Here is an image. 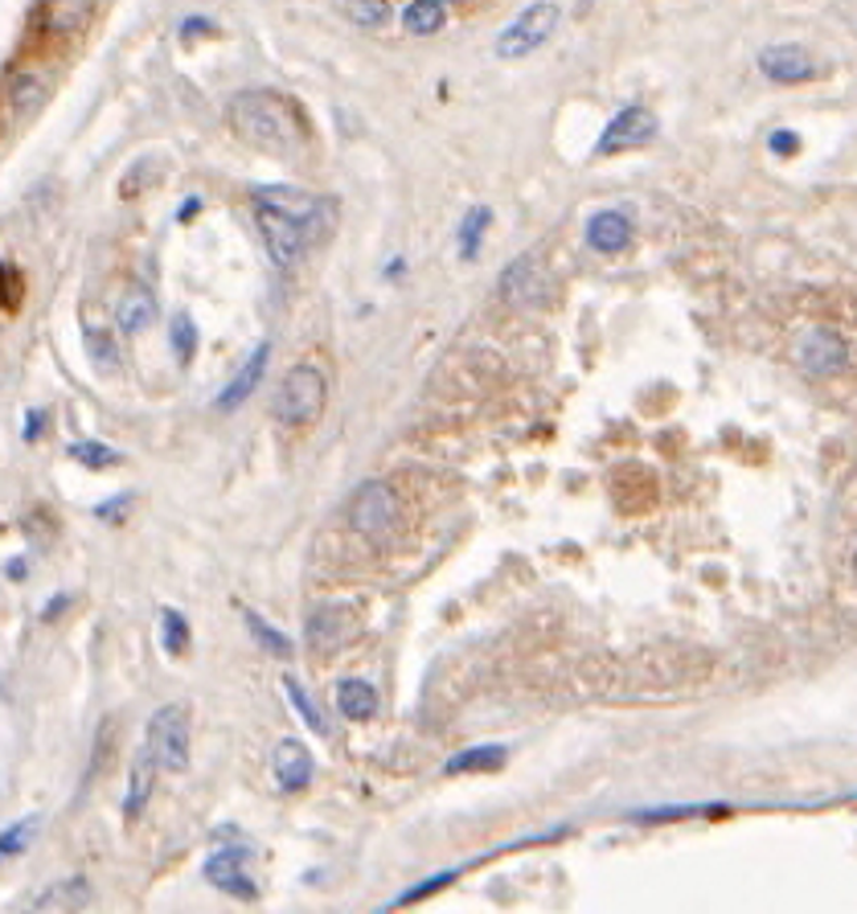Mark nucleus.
<instances>
[{"label":"nucleus","mask_w":857,"mask_h":914,"mask_svg":"<svg viewBox=\"0 0 857 914\" xmlns=\"http://www.w3.org/2000/svg\"><path fill=\"white\" fill-rule=\"evenodd\" d=\"M255 222L276 267H296L304 250L333 222V206L299 189H263L255 197Z\"/></svg>","instance_id":"nucleus-1"},{"label":"nucleus","mask_w":857,"mask_h":914,"mask_svg":"<svg viewBox=\"0 0 857 914\" xmlns=\"http://www.w3.org/2000/svg\"><path fill=\"white\" fill-rule=\"evenodd\" d=\"M230 128L251 149L296 160L308 144V119L296 103L280 91H246L230 103Z\"/></svg>","instance_id":"nucleus-2"},{"label":"nucleus","mask_w":857,"mask_h":914,"mask_svg":"<svg viewBox=\"0 0 857 914\" xmlns=\"http://www.w3.org/2000/svg\"><path fill=\"white\" fill-rule=\"evenodd\" d=\"M324 402H329V377L320 374L317 365H292L287 374L280 377L276 386V398H271V411L280 419L283 427H312L320 414H324Z\"/></svg>","instance_id":"nucleus-3"},{"label":"nucleus","mask_w":857,"mask_h":914,"mask_svg":"<svg viewBox=\"0 0 857 914\" xmlns=\"http://www.w3.org/2000/svg\"><path fill=\"white\" fill-rule=\"evenodd\" d=\"M562 21V4H529L517 13V21H509L497 38V54L504 62H517V57H529L534 50H541L550 34L559 29Z\"/></svg>","instance_id":"nucleus-4"},{"label":"nucleus","mask_w":857,"mask_h":914,"mask_svg":"<svg viewBox=\"0 0 857 914\" xmlns=\"http://www.w3.org/2000/svg\"><path fill=\"white\" fill-rule=\"evenodd\" d=\"M144 750L161 771H186L189 767V713L186 706H161L149 722Z\"/></svg>","instance_id":"nucleus-5"},{"label":"nucleus","mask_w":857,"mask_h":914,"mask_svg":"<svg viewBox=\"0 0 857 914\" xmlns=\"http://www.w3.org/2000/svg\"><path fill=\"white\" fill-rule=\"evenodd\" d=\"M345 517H349V525H354L361 538H382V533H391L394 522H398V497H394L391 485L366 480V485L349 497Z\"/></svg>","instance_id":"nucleus-6"},{"label":"nucleus","mask_w":857,"mask_h":914,"mask_svg":"<svg viewBox=\"0 0 857 914\" xmlns=\"http://www.w3.org/2000/svg\"><path fill=\"white\" fill-rule=\"evenodd\" d=\"M796 361H801L813 377H833L849 365V345H845V336H841L837 329L817 324V329L804 333L801 349H796Z\"/></svg>","instance_id":"nucleus-7"},{"label":"nucleus","mask_w":857,"mask_h":914,"mask_svg":"<svg viewBox=\"0 0 857 914\" xmlns=\"http://www.w3.org/2000/svg\"><path fill=\"white\" fill-rule=\"evenodd\" d=\"M246 849H239V845H226V849H218V853H209L205 858V881L209 886H218L222 894L230 898H243V902H251V898L259 894V886H255V877L246 874Z\"/></svg>","instance_id":"nucleus-8"},{"label":"nucleus","mask_w":857,"mask_h":914,"mask_svg":"<svg viewBox=\"0 0 857 914\" xmlns=\"http://www.w3.org/2000/svg\"><path fill=\"white\" fill-rule=\"evenodd\" d=\"M653 136H656V115L649 112V107H628V112H619L612 124L603 128L596 152L599 156H615V152L644 149Z\"/></svg>","instance_id":"nucleus-9"},{"label":"nucleus","mask_w":857,"mask_h":914,"mask_svg":"<svg viewBox=\"0 0 857 914\" xmlns=\"http://www.w3.org/2000/svg\"><path fill=\"white\" fill-rule=\"evenodd\" d=\"M759 70H764L771 82H808V78L820 75V66L813 62L808 50L801 46H771L759 54Z\"/></svg>","instance_id":"nucleus-10"},{"label":"nucleus","mask_w":857,"mask_h":914,"mask_svg":"<svg viewBox=\"0 0 857 914\" xmlns=\"http://www.w3.org/2000/svg\"><path fill=\"white\" fill-rule=\"evenodd\" d=\"M87 906H91V881L87 877H62L50 890H41L25 914H82Z\"/></svg>","instance_id":"nucleus-11"},{"label":"nucleus","mask_w":857,"mask_h":914,"mask_svg":"<svg viewBox=\"0 0 857 914\" xmlns=\"http://www.w3.org/2000/svg\"><path fill=\"white\" fill-rule=\"evenodd\" d=\"M501 292H504V299H513V304H522V308H534V304L546 299L541 292H550V283H546L538 262L525 255V259H517L501 275Z\"/></svg>","instance_id":"nucleus-12"},{"label":"nucleus","mask_w":857,"mask_h":914,"mask_svg":"<svg viewBox=\"0 0 857 914\" xmlns=\"http://www.w3.org/2000/svg\"><path fill=\"white\" fill-rule=\"evenodd\" d=\"M271 767H276V780H280L283 791H304L308 780H312V755H308V747L299 738H283L276 747Z\"/></svg>","instance_id":"nucleus-13"},{"label":"nucleus","mask_w":857,"mask_h":914,"mask_svg":"<svg viewBox=\"0 0 857 914\" xmlns=\"http://www.w3.org/2000/svg\"><path fill=\"white\" fill-rule=\"evenodd\" d=\"M587 243L596 246L599 255H619L624 246L632 243V222L619 209H603L587 226Z\"/></svg>","instance_id":"nucleus-14"},{"label":"nucleus","mask_w":857,"mask_h":914,"mask_svg":"<svg viewBox=\"0 0 857 914\" xmlns=\"http://www.w3.org/2000/svg\"><path fill=\"white\" fill-rule=\"evenodd\" d=\"M267 353H271V345L263 340V345H255V353L246 357V365L234 374V382L226 386L222 394H218V411H234V407H243L246 398L255 394V386L263 382V365H267Z\"/></svg>","instance_id":"nucleus-15"},{"label":"nucleus","mask_w":857,"mask_h":914,"mask_svg":"<svg viewBox=\"0 0 857 914\" xmlns=\"http://www.w3.org/2000/svg\"><path fill=\"white\" fill-rule=\"evenodd\" d=\"M336 709H341L349 722H370L373 713H378V693H373L370 681L349 677V681L336 685Z\"/></svg>","instance_id":"nucleus-16"},{"label":"nucleus","mask_w":857,"mask_h":914,"mask_svg":"<svg viewBox=\"0 0 857 914\" xmlns=\"http://www.w3.org/2000/svg\"><path fill=\"white\" fill-rule=\"evenodd\" d=\"M349 632H354L349 619H345V612H336V607H320V612H312V619H308V644L320 648V653H333Z\"/></svg>","instance_id":"nucleus-17"},{"label":"nucleus","mask_w":857,"mask_h":914,"mask_svg":"<svg viewBox=\"0 0 857 914\" xmlns=\"http://www.w3.org/2000/svg\"><path fill=\"white\" fill-rule=\"evenodd\" d=\"M115 320H119L124 333H144L152 320H156V296H152L149 287H131L128 296L119 299Z\"/></svg>","instance_id":"nucleus-18"},{"label":"nucleus","mask_w":857,"mask_h":914,"mask_svg":"<svg viewBox=\"0 0 857 914\" xmlns=\"http://www.w3.org/2000/svg\"><path fill=\"white\" fill-rule=\"evenodd\" d=\"M444 21H448V4L444 0H410V4H402V25L410 34H419V38L439 34Z\"/></svg>","instance_id":"nucleus-19"},{"label":"nucleus","mask_w":857,"mask_h":914,"mask_svg":"<svg viewBox=\"0 0 857 914\" xmlns=\"http://www.w3.org/2000/svg\"><path fill=\"white\" fill-rule=\"evenodd\" d=\"M156 771H161V767L152 763L149 750H140L136 763H131V787H128V800H124V812H128V816H140V812H144V803H149V796H152V775H156Z\"/></svg>","instance_id":"nucleus-20"},{"label":"nucleus","mask_w":857,"mask_h":914,"mask_svg":"<svg viewBox=\"0 0 857 914\" xmlns=\"http://www.w3.org/2000/svg\"><path fill=\"white\" fill-rule=\"evenodd\" d=\"M504 767V747H472L448 759V775H464V771H497Z\"/></svg>","instance_id":"nucleus-21"},{"label":"nucleus","mask_w":857,"mask_h":914,"mask_svg":"<svg viewBox=\"0 0 857 914\" xmlns=\"http://www.w3.org/2000/svg\"><path fill=\"white\" fill-rule=\"evenodd\" d=\"M66 455L82 467H119L124 464V455H119V451L107 448V443H94V439H78V443H71Z\"/></svg>","instance_id":"nucleus-22"},{"label":"nucleus","mask_w":857,"mask_h":914,"mask_svg":"<svg viewBox=\"0 0 857 914\" xmlns=\"http://www.w3.org/2000/svg\"><path fill=\"white\" fill-rule=\"evenodd\" d=\"M161 644H165L168 656H186V648H189V623H186V616L172 612V607L161 612Z\"/></svg>","instance_id":"nucleus-23"},{"label":"nucleus","mask_w":857,"mask_h":914,"mask_svg":"<svg viewBox=\"0 0 857 914\" xmlns=\"http://www.w3.org/2000/svg\"><path fill=\"white\" fill-rule=\"evenodd\" d=\"M488 222H493V214H488L485 206H476L464 218V230H460V255H464V259H476V255H481V239H485Z\"/></svg>","instance_id":"nucleus-24"},{"label":"nucleus","mask_w":857,"mask_h":914,"mask_svg":"<svg viewBox=\"0 0 857 914\" xmlns=\"http://www.w3.org/2000/svg\"><path fill=\"white\" fill-rule=\"evenodd\" d=\"M243 616H246V628H251V635L259 640V644H263V648H267V653H276V656H292V640H287V635L276 632V628H267V623H263V619L255 616L251 607H243Z\"/></svg>","instance_id":"nucleus-25"},{"label":"nucleus","mask_w":857,"mask_h":914,"mask_svg":"<svg viewBox=\"0 0 857 914\" xmlns=\"http://www.w3.org/2000/svg\"><path fill=\"white\" fill-rule=\"evenodd\" d=\"M283 690H287V697H292V706H296V713H299V718H304V722H308V726L317 730V734H329V722L320 718V709L312 706V697H308V693L299 690V685H296V681H292V677H283Z\"/></svg>","instance_id":"nucleus-26"},{"label":"nucleus","mask_w":857,"mask_h":914,"mask_svg":"<svg viewBox=\"0 0 857 914\" xmlns=\"http://www.w3.org/2000/svg\"><path fill=\"white\" fill-rule=\"evenodd\" d=\"M46 17L54 21V29H78L82 21L94 17V4H50Z\"/></svg>","instance_id":"nucleus-27"},{"label":"nucleus","mask_w":857,"mask_h":914,"mask_svg":"<svg viewBox=\"0 0 857 914\" xmlns=\"http://www.w3.org/2000/svg\"><path fill=\"white\" fill-rule=\"evenodd\" d=\"M345 17L357 21L361 29H382L394 17L391 4H345Z\"/></svg>","instance_id":"nucleus-28"},{"label":"nucleus","mask_w":857,"mask_h":914,"mask_svg":"<svg viewBox=\"0 0 857 914\" xmlns=\"http://www.w3.org/2000/svg\"><path fill=\"white\" fill-rule=\"evenodd\" d=\"M172 353L181 357V361H193V353H197V329H193L189 317L172 320Z\"/></svg>","instance_id":"nucleus-29"},{"label":"nucleus","mask_w":857,"mask_h":914,"mask_svg":"<svg viewBox=\"0 0 857 914\" xmlns=\"http://www.w3.org/2000/svg\"><path fill=\"white\" fill-rule=\"evenodd\" d=\"M34 824H38V816H25V821H17L9 833H4V840H0V853L4 858H17L21 849H25V840H29V833H34Z\"/></svg>","instance_id":"nucleus-30"},{"label":"nucleus","mask_w":857,"mask_h":914,"mask_svg":"<svg viewBox=\"0 0 857 914\" xmlns=\"http://www.w3.org/2000/svg\"><path fill=\"white\" fill-rule=\"evenodd\" d=\"M41 99H46L41 78H17V82H13V103H17L21 112H29L34 103H41Z\"/></svg>","instance_id":"nucleus-31"},{"label":"nucleus","mask_w":857,"mask_h":914,"mask_svg":"<svg viewBox=\"0 0 857 914\" xmlns=\"http://www.w3.org/2000/svg\"><path fill=\"white\" fill-rule=\"evenodd\" d=\"M87 349H91V357L99 361V365H107V370L115 365V345H112V336H99V329H87Z\"/></svg>","instance_id":"nucleus-32"},{"label":"nucleus","mask_w":857,"mask_h":914,"mask_svg":"<svg viewBox=\"0 0 857 914\" xmlns=\"http://www.w3.org/2000/svg\"><path fill=\"white\" fill-rule=\"evenodd\" d=\"M0 280H4V312H17V308H21V271L4 262Z\"/></svg>","instance_id":"nucleus-33"},{"label":"nucleus","mask_w":857,"mask_h":914,"mask_svg":"<svg viewBox=\"0 0 857 914\" xmlns=\"http://www.w3.org/2000/svg\"><path fill=\"white\" fill-rule=\"evenodd\" d=\"M451 881V874H435V877H427L419 890H410V894H402V902H414V898H423V894H431V890H444Z\"/></svg>","instance_id":"nucleus-34"},{"label":"nucleus","mask_w":857,"mask_h":914,"mask_svg":"<svg viewBox=\"0 0 857 914\" xmlns=\"http://www.w3.org/2000/svg\"><path fill=\"white\" fill-rule=\"evenodd\" d=\"M131 504V497H115V501L99 504V517H107V522H124V509Z\"/></svg>","instance_id":"nucleus-35"},{"label":"nucleus","mask_w":857,"mask_h":914,"mask_svg":"<svg viewBox=\"0 0 857 914\" xmlns=\"http://www.w3.org/2000/svg\"><path fill=\"white\" fill-rule=\"evenodd\" d=\"M796 149H801V140H796L792 131H776V136H771V152L788 156V152H796Z\"/></svg>","instance_id":"nucleus-36"},{"label":"nucleus","mask_w":857,"mask_h":914,"mask_svg":"<svg viewBox=\"0 0 857 914\" xmlns=\"http://www.w3.org/2000/svg\"><path fill=\"white\" fill-rule=\"evenodd\" d=\"M38 427H46V414L29 411V419H25V439H38Z\"/></svg>","instance_id":"nucleus-37"},{"label":"nucleus","mask_w":857,"mask_h":914,"mask_svg":"<svg viewBox=\"0 0 857 914\" xmlns=\"http://www.w3.org/2000/svg\"><path fill=\"white\" fill-rule=\"evenodd\" d=\"M197 34H209V21L189 17V21H186V38H197Z\"/></svg>","instance_id":"nucleus-38"}]
</instances>
